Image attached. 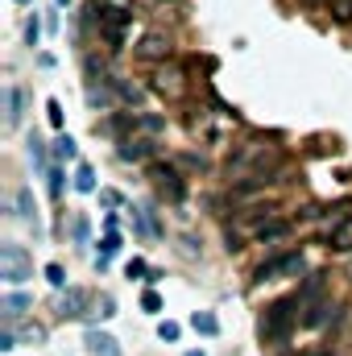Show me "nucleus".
Instances as JSON below:
<instances>
[{
  "instance_id": "1",
  "label": "nucleus",
  "mask_w": 352,
  "mask_h": 356,
  "mask_svg": "<svg viewBox=\"0 0 352 356\" xmlns=\"http://www.w3.org/2000/svg\"><path fill=\"white\" fill-rule=\"evenodd\" d=\"M150 88L158 91L166 104H178V99H186L191 83H186V75L178 71L175 63H162V67H154V79H150Z\"/></svg>"
},
{
  "instance_id": "2",
  "label": "nucleus",
  "mask_w": 352,
  "mask_h": 356,
  "mask_svg": "<svg viewBox=\"0 0 352 356\" xmlns=\"http://www.w3.org/2000/svg\"><path fill=\"white\" fill-rule=\"evenodd\" d=\"M0 277L8 286H21V282L33 277V261H29V253L21 245H0Z\"/></svg>"
},
{
  "instance_id": "3",
  "label": "nucleus",
  "mask_w": 352,
  "mask_h": 356,
  "mask_svg": "<svg viewBox=\"0 0 352 356\" xmlns=\"http://www.w3.org/2000/svg\"><path fill=\"white\" fill-rule=\"evenodd\" d=\"M133 54L141 58V63H154V67H162V63H170V54H175V42H170V33H162V29H150L137 46H133Z\"/></svg>"
},
{
  "instance_id": "4",
  "label": "nucleus",
  "mask_w": 352,
  "mask_h": 356,
  "mask_svg": "<svg viewBox=\"0 0 352 356\" xmlns=\"http://www.w3.org/2000/svg\"><path fill=\"white\" fill-rule=\"evenodd\" d=\"M294 311H298V298H282L265 311V323H262V336L265 340H282L294 323Z\"/></svg>"
},
{
  "instance_id": "5",
  "label": "nucleus",
  "mask_w": 352,
  "mask_h": 356,
  "mask_svg": "<svg viewBox=\"0 0 352 356\" xmlns=\"http://www.w3.org/2000/svg\"><path fill=\"white\" fill-rule=\"evenodd\" d=\"M303 253L294 249V253H278V257H269L257 266V282H282V277H298L303 273Z\"/></svg>"
},
{
  "instance_id": "6",
  "label": "nucleus",
  "mask_w": 352,
  "mask_h": 356,
  "mask_svg": "<svg viewBox=\"0 0 352 356\" xmlns=\"http://www.w3.org/2000/svg\"><path fill=\"white\" fill-rule=\"evenodd\" d=\"M150 178H154L158 195H162V199H170V203H178V199H182V191H186V186H182V175H178L175 166H162V162H158V166H150Z\"/></svg>"
},
{
  "instance_id": "7",
  "label": "nucleus",
  "mask_w": 352,
  "mask_h": 356,
  "mask_svg": "<svg viewBox=\"0 0 352 356\" xmlns=\"http://www.w3.org/2000/svg\"><path fill=\"white\" fill-rule=\"evenodd\" d=\"M88 302H91L88 290H79V286H67V290H63V298H58V315H63V319H79V315L88 311Z\"/></svg>"
},
{
  "instance_id": "8",
  "label": "nucleus",
  "mask_w": 352,
  "mask_h": 356,
  "mask_svg": "<svg viewBox=\"0 0 352 356\" xmlns=\"http://www.w3.org/2000/svg\"><path fill=\"white\" fill-rule=\"evenodd\" d=\"M328 323H336V302H332V298L311 302L307 315H303V327H328Z\"/></svg>"
},
{
  "instance_id": "9",
  "label": "nucleus",
  "mask_w": 352,
  "mask_h": 356,
  "mask_svg": "<svg viewBox=\"0 0 352 356\" xmlns=\"http://www.w3.org/2000/svg\"><path fill=\"white\" fill-rule=\"evenodd\" d=\"M125 162H145L150 154H154V145L145 141V137H129V141H120V149H116Z\"/></svg>"
},
{
  "instance_id": "10",
  "label": "nucleus",
  "mask_w": 352,
  "mask_h": 356,
  "mask_svg": "<svg viewBox=\"0 0 352 356\" xmlns=\"http://www.w3.org/2000/svg\"><path fill=\"white\" fill-rule=\"evenodd\" d=\"M29 307H33L29 294H4V298H0V315H4V319H21Z\"/></svg>"
},
{
  "instance_id": "11",
  "label": "nucleus",
  "mask_w": 352,
  "mask_h": 356,
  "mask_svg": "<svg viewBox=\"0 0 352 356\" xmlns=\"http://www.w3.org/2000/svg\"><path fill=\"white\" fill-rule=\"evenodd\" d=\"M21 99H25L21 88L4 91V124H8V129H17V124H21Z\"/></svg>"
},
{
  "instance_id": "12",
  "label": "nucleus",
  "mask_w": 352,
  "mask_h": 356,
  "mask_svg": "<svg viewBox=\"0 0 352 356\" xmlns=\"http://www.w3.org/2000/svg\"><path fill=\"white\" fill-rule=\"evenodd\" d=\"M336 253H352V216H344L336 228H332V241H328Z\"/></svg>"
},
{
  "instance_id": "13",
  "label": "nucleus",
  "mask_w": 352,
  "mask_h": 356,
  "mask_svg": "<svg viewBox=\"0 0 352 356\" xmlns=\"http://www.w3.org/2000/svg\"><path fill=\"white\" fill-rule=\"evenodd\" d=\"M88 348H91L95 356H120V348H116V340H112L108 332H95V327L88 332Z\"/></svg>"
},
{
  "instance_id": "14",
  "label": "nucleus",
  "mask_w": 352,
  "mask_h": 356,
  "mask_svg": "<svg viewBox=\"0 0 352 356\" xmlns=\"http://www.w3.org/2000/svg\"><path fill=\"white\" fill-rule=\"evenodd\" d=\"M191 327H195L199 336H220V319H216L211 311H195V315H191Z\"/></svg>"
},
{
  "instance_id": "15",
  "label": "nucleus",
  "mask_w": 352,
  "mask_h": 356,
  "mask_svg": "<svg viewBox=\"0 0 352 356\" xmlns=\"http://www.w3.org/2000/svg\"><path fill=\"white\" fill-rule=\"evenodd\" d=\"M99 245H104V249H99V257H95V269H104L112 257H116V253H120V236H116V232H108Z\"/></svg>"
},
{
  "instance_id": "16",
  "label": "nucleus",
  "mask_w": 352,
  "mask_h": 356,
  "mask_svg": "<svg viewBox=\"0 0 352 356\" xmlns=\"http://www.w3.org/2000/svg\"><path fill=\"white\" fill-rule=\"evenodd\" d=\"M46 282H50L54 290H67V269L58 266V261H50V266H46Z\"/></svg>"
},
{
  "instance_id": "17",
  "label": "nucleus",
  "mask_w": 352,
  "mask_h": 356,
  "mask_svg": "<svg viewBox=\"0 0 352 356\" xmlns=\"http://www.w3.org/2000/svg\"><path fill=\"white\" fill-rule=\"evenodd\" d=\"M75 191H83V195L95 191V175H91V166H79V170H75Z\"/></svg>"
},
{
  "instance_id": "18",
  "label": "nucleus",
  "mask_w": 352,
  "mask_h": 356,
  "mask_svg": "<svg viewBox=\"0 0 352 356\" xmlns=\"http://www.w3.org/2000/svg\"><path fill=\"white\" fill-rule=\"evenodd\" d=\"M54 158H58V162H71V158H75V141H71L67 133L54 141Z\"/></svg>"
},
{
  "instance_id": "19",
  "label": "nucleus",
  "mask_w": 352,
  "mask_h": 356,
  "mask_svg": "<svg viewBox=\"0 0 352 356\" xmlns=\"http://www.w3.org/2000/svg\"><path fill=\"white\" fill-rule=\"evenodd\" d=\"M141 311H150V315H158V311H162V298H158V290H145V294H141Z\"/></svg>"
},
{
  "instance_id": "20",
  "label": "nucleus",
  "mask_w": 352,
  "mask_h": 356,
  "mask_svg": "<svg viewBox=\"0 0 352 356\" xmlns=\"http://www.w3.org/2000/svg\"><path fill=\"white\" fill-rule=\"evenodd\" d=\"M332 13L336 21H352V0H332Z\"/></svg>"
},
{
  "instance_id": "21",
  "label": "nucleus",
  "mask_w": 352,
  "mask_h": 356,
  "mask_svg": "<svg viewBox=\"0 0 352 356\" xmlns=\"http://www.w3.org/2000/svg\"><path fill=\"white\" fill-rule=\"evenodd\" d=\"M29 158H33L38 166H46V145H42L38 137H29Z\"/></svg>"
},
{
  "instance_id": "22",
  "label": "nucleus",
  "mask_w": 352,
  "mask_h": 356,
  "mask_svg": "<svg viewBox=\"0 0 352 356\" xmlns=\"http://www.w3.org/2000/svg\"><path fill=\"white\" fill-rule=\"evenodd\" d=\"M158 336H162L166 344H175V340H178V323H170V319H166V323H158Z\"/></svg>"
},
{
  "instance_id": "23",
  "label": "nucleus",
  "mask_w": 352,
  "mask_h": 356,
  "mask_svg": "<svg viewBox=\"0 0 352 356\" xmlns=\"http://www.w3.org/2000/svg\"><path fill=\"white\" fill-rule=\"evenodd\" d=\"M46 112H50V124H54V129H63V104H58V99H50V104H46Z\"/></svg>"
},
{
  "instance_id": "24",
  "label": "nucleus",
  "mask_w": 352,
  "mask_h": 356,
  "mask_svg": "<svg viewBox=\"0 0 352 356\" xmlns=\"http://www.w3.org/2000/svg\"><path fill=\"white\" fill-rule=\"evenodd\" d=\"M95 315H99V319H112V315H116V302L104 294V298H99V307H95Z\"/></svg>"
},
{
  "instance_id": "25",
  "label": "nucleus",
  "mask_w": 352,
  "mask_h": 356,
  "mask_svg": "<svg viewBox=\"0 0 352 356\" xmlns=\"http://www.w3.org/2000/svg\"><path fill=\"white\" fill-rule=\"evenodd\" d=\"M25 38H29V46H38V38H42V25H38V17H29V25H25Z\"/></svg>"
},
{
  "instance_id": "26",
  "label": "nucleus",
  "mask_w": 352,
  "mask_h": 356,
  "mask_svg": "<svg viewBox=\"0 0 352 356\" xmlns=\"http://www.w3.org/2000/svg\"><path fill=\"white\" fill-rule=\"evenodd\" d=\"M99 8H116V13H133V0H99Z\"/></svg>"
},
{
  "instance_id": "27",
  "label": "nucleus",
  "mask_w": 352,
  "mask_h": 356,
  "mask_svg": "<svg viewBox=\"0 0 352 356\" xmlns=\"http://www.w3.org/2000/svg\"><path fill=\"white\" fill-rule=\"evenodd\" d=\"M17 203H21V216H25V220H33V203H29V191H21V195H17Z\"/></svg>"
},
{
  "instance_id": "28",
  "label": "nucleus",
  "mask_w": 352,
  "mask_h": 356,
  "mask_svg": "<svg viewBox=\"0 0 352 356\" xmlns=\"http://www.w3.org/2000/svg\"><path fill=\"white\" fill-rule=\"evenodd\" d=\"M17 348V332H0V353H13Z\"/></svg>"
},
{
  "instance_id": "29",
  "label": "nucleus",
  "mask_w": 352,
  "mask_h": 356,
  "mask_svg": "<svg viewBox=\"0 0 352 356\" xmlns=\"http://www.w3.org/2000/svg\"><path fill=\"white\" fill-rule=\"evenodd\" d=\"M99 203H104V207H116V203H120V195H116V191H99Z\"/></svg>"
},
{
  "instance_id": "30",
  "label": "nucleus",
  "mask_w": 352,
  "mask_h": 356,
  "mask_svg": "<svg viewBox=\"0 0 352 356\" xmlns=\"http://www.w3.org/2000/svg\"><path fill=\"white\" fill-rule=\"evenodd\" d=\"M50 191L63 195V170H50Z\"/></svg>"
},
{
  "instance_id": "31",
  "label": "nucleus",
  "mask_w": 352,
  "mask_h": 356,
  "mask_svg": "<svg viewBox=\"0 0 352 356\" xmlns=\"http://www.w3.org/2000/svg\"><path fill=\"white\" fill-rule=\"evenodd\" d=\"M75 241H88V220H75Z\"/></svg>"
},
{
  "instance_id": "32",
  "label": "nucleus",
  "mask_w": 352,
  "mask_h": 356,
  "mask_svg": "<svg viewBox=\"0 0 352 356\" xmlns=\"http://www.w3.org/2000/svg\"><path fill=\"white\" fill-rule=\"evenodd\" d=\"M307 4H323V0H307Z\"/></svg>"
},
{
  "instance_id": "33",
  "label": "nucleus",
  "mask_w": 352,
  "mask_h": 356,
  "mask_svg": "<svg viewBox=\"0 0 352 356\" xmlns=\"http://www.w3.org/2000/svg\"><path fill=\"white\" fill-rule=\"evenodd\" d=\"M186 356H203V353H186Z\"/></svg>"
},
{
  "instance_id": "34",
  "label": "nucleus",
  "mask_w": 352,
  "mask_h": 356,
  "mask_svg": "<svg viewBox=\"0 0 352 356\" xmlns=\"http://www.w3.org/2000/svg\"><path fill=\"white\" fill-rule=\"evenodd\" d=\"M58 4H67V0H58Z\"/></svg>"
}]
</instances>
